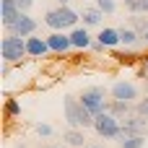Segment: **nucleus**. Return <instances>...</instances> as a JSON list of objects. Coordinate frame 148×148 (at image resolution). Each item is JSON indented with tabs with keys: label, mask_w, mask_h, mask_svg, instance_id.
<instances>
[{
	"label": "nucleus",
	"mask_w": 148,
	"mask_h": 148,
	"mask_svg": "<svg viewBox=\"0 0 148 148\" xmlns=\"http://www.w3.org/2000/svg\"><path fill=\"white\" fill-rule=\"evenodd\" d=\"M122 130H125L127 135H140V138H146V135H148V120L133 112L130 117L122 120Z\"/></svg>",
	"instance_id": "obj_9"
},
{
	"label": "nucleus",
	"mask_w": 148,
	"mask_h": 148,
	"mask_svg": "<svg viewBox=\"0 0 148 148\" xmlns=\"http://www.w3.org/2000/svg\"><path fill=\"white\" fill-rule=\"evenodd\" d=\"M36 29H39V21H36V18H31L29 13H21V16H18V21L8 29V34H16V36L29 39V36H34V34H36Z\"/></svg>",
	"instance_id": "obj_7"
},
{
	"label": "nucleus",
	"mask_w": 148,
	"mask_h": 148,
	"mask_svg": "<svg viewBox=\"0 0 148 148\" xmlns=\"http://www.w3.org/2000/svg\"><path fill=\"white\" fill-rule=\"evenodd\" d=\"M127 26H133V29L138 31L140 42L148 44V16H130V23H127Z\"/></svg>",
	"instance_id": "obj_17"
},
{
	"label": "nucleus",
	"mask_w": 148,
	"mask_h": 148,
	"mask_svg": "<svg viewBox=\"0 0 148 148\" xmlns=\"http://www.w3.org/2000/svg\"><path fill=\"white\" fill-rule=\"evenodd\" d=\"M47 148H68V146H62V143H60V146H47Z\"/></svg>",
	"instance_id": "obj_28"
},
{
	"label": "nucleus",
	"mask_w": 148,
	"mask_h": 148,
	"mask_svg": "<svg viewBox=\"0 0 148 148\" xmlns=\"http://www.w3.org/2000/svg\"><path fill=\"white\" fill-rule=\"evenodd\" d=\"M120 130H122V122L117 117H112L109 112H101L94 117V133L104 140H117L120 138Z\"/></svg>",
	"instance_id": "obj_4"
},
{
	"label": "nucleus",
	"mask_w": 148,
	"mask_h": 148,
	"mask_svg": "<svg viewBox=\"0 0 148 148\" xmlns=\"http://www.w3.org/2000/svg\"><path fill=\"white\" fill-rule=\"evenodd\" d=\"M117 29H120V39H122L125 47H135V44H140V36H138V31H135L133 26H117Z\"/></svg>",
	"instance_id": "obj_18"
},
{
	"label": "nucleus",
	"mask_w": 148,
	"mask_h": 148,
	"mask_svg": "<svg viewBox=\"0 0 148 148\" xmlns=\"http://www.w3.org/2000/svg\"><path fill=\"white\" fill-rule=\"evenodd\" d=\"M135 114H140V117H146V120H148V96H146V99H140V101L135 104Z\"/></svg>",
	"instance_id": "obj_24"
},
{
	"label": "nucleus",
	"mask_w": 148,
	"mask_h": 148,
	"mask_svg": "<svg viewBox=\"0 0 148 148\" xmlns=\"http://www.w3.org/2000/svg\"><path fill=\"white\" fill-rule=\"evenodd\" d=\"M94 5H96V8H99L104 16H112V13L117 10V0H96Z\"/></svg>",
	"instance_id": "obj_22"
},
{
	"label": "nucleus",
	"mask_w": 148,
	"mask_h": 148,
	"mask_svg": "<svg viewBox=\"0 0 148 148\" xmlns=\"http://www.w3.org/2000/svg\"><path fill=\"white\" fill-rule=\"evenodd\" d=\"M109 96L112 99H117V101H127V104H138L140 99V91H138V86L133 83V81H114L112 83V88H109Z\"/></svg>",
	"instance_id": "obj_6"
},
{
	"label": "nucleus",
	"mask_w": 148,
	"mask_h": 148,
	"mask_svg": "<svg viewBox=\"0 0 148 148\" xmlns=\"http://www.w3.org/2000/svg\"><path fill=\"white\" fill-rule=\"evenodd\" d=\"M0 57H3V62H21L23 57H29L26 55V39L23 36H16V34H8V36H3L0 39Z\"/></svg>",
	"instance_id": "obj_3"
},
{
	"label": "nucleus",
	"mask_w": 148,
	"mask_h": 148,
	"mask_svg": "<svg viewBox=\"0 0 148 148\" xmlns=\"http://www.w3.org/2000/svg\"><path fill=\"white\" fill-rule=\"evenodd\" d=\"M107 112L122 122L125 117H130V114L135 112V107H133V104H127V101H117V99H109V101H107Z\"/></svg>",
	"instance_id": "obj_14"
},
{
	"label": "nucleus",
	"mask_w": 148,
	"mask_h": 148,
	"mask_svg": "<svg viewBox=\"0 0 148 148\" xmlns=\"http://www.w3.org/2000/svg\"><path fill=\"white\" fill-rule=\"evenodd\" d=\"M44 39H47V44H49V52H52V55H65L68 49H73L70 34H65V31H52V34H47Z\"/></svg>",
	"instance_id": "obj_8"
},
{
	"label": "nucleus",
	"mask_w": 148,
	"mask_h": 148,
	"mask_svg": "<svg viewBox=\"0 0 148 148\" xmlns=\"http://www.w3.org/2000/svg\"><path fill=\"white\" fill-rule=\"evenodd\" d=\"M70 42H73V49H91V44H94V39H91L86 26H75L70 31Z\"/></svg>",
	"instance_id": "obj_13"
},
{
	"label": "nucleus",
	"mask_w": 148,
	"mask_h": 148,
	"mask_svg": "<svg viewBox=\"0 0 148 148\" xmlns=\"http://www.w3.org/2000/svg\"><path fill=\"white\" fill-rule=\"evenodd\" d=\"M81 21V13L73 10L70 5H57V8H49L44 13V26L52 29V31H73Z\"/></svg>",
	"instance_id": "obj_1"
},
{
	"label": "nucleus",
	"mask_w": 148,
	"mask_h": 148,
	"mask_svg": "<svg viewBox=\"0 0 148 148\" xmlns=\"http://www.w3.org/2000/svg\"><path fill=\"white\" fill-rule=\"evenodd\" d=\"M81 21H83V26H86V29H94V26H101L104 13H101L96 5H86V8L81 10Z\"/></svg>",
	"instance_id": "obj_15"
},
{
	"label": "nucleus",
	"mask_w": 148,
	"mask_h": 148,
	"mask_svg": "<svg viewBox=\"0 0 148 148\" xmlns=\"http://www.w3.org/2000/svg\"><path fill=\"white\" fill-rule=\"evenodd\" d=\"M0 75H3V78H8V75H10V62H3V70H0Z\"/></svg>",
	"instance_id": "obj_26"
},
{
	"label": "nucleus",
	"mask_w": 148,
	"mask_h": 148,
	"mask_svg": "<svg viewBox=\"0 0 148 148\" xmlns=\"http://www.w3.org/2000/svg\"><path fill=\"white\" fill-rule=\"evenodd\" d=\"M91 49H94V52H104V47H101L99 42H94V44H91Z\"/></svg>",
	"instance_id": "obj_27"
},
{
	"label": "nucleus",
	"mask_w": 148,
	"mask_h": 148,
	"mask_svg": "<svg viewBox=\"0 0 148 148\" xmlns=\"http://www.w3.org/2000/svg\"><path fill=\"white\" fill-rule=\"evenodd\" d=\"M34 130H36V135H39V138H49V135L55 133L47 122H36V125H34Z\"/></svg>",
	"instance_id": "obj_23"
},
{
	"label": "nucleus",
	"mask_w": 148,
	"mask_h": 148,
	"mask_svg": "<svg viewBox=\"0 0 148 148\" xmlns=\"http://www.w3.org/2000/svg\"><path fill=\"white\" fill-rule=\"evenodd\" d=\"M146 96H148V86H146Z\"/></svg>",
	"instance_id": "obj_31"
},
{
	"label": "nucleus",
	"mask_w": 148,
	"mask_h": 148,
	"mask_svg": "<svg viewBox=\"0 0 148 148\" xmlns=\"http://www.w3.org/2000/svg\"><path fill=\"white\" fill-rule=\"evenodd\" d=\"M57 3H60V5H68V3H70V0H57Z\"/></svg>",
	"instance_id": "obj_29"
},
{
	"label": "nucleus",
	"mask_w": 148,
	"mask_h": 148,
	"mask_svg": "<svg viewBox=\"0 0 148 148\" xmlns=\"http://www.w3.org/2000/svg\"><path fill=\"white\" fill-rule=\"evenodd\" d=\"M96 42H99L104 49H117V47L122 44V39H120V29H112V26H104V29H99V34H96Z\"/></svg>",
	"instance_id": "obj_10"
},
{
	"label": "nucleus",
	"mask_w": 148,
	"mask_h": 148,
	"mask_svg": "<svg viewBox=\"0 0 148 148\" xmlns=\"http://www.w3.org/2000/svg\"><path fill=\"white\" fill-rule=\"evenodd\" d=\"M62 143H65V146H73V148H86V135H83V130L68 127V130L62 133Z\"/></svg>",
	"instance_id": "obj_16"
},
{
	"label": "nucleus",
	"mask_w": 148,
	"mask_h": 148,
	"mask_svg": "<svg viewBox=\"0 0 148 148\" xmlns=\"http://www.w3.org/2000/svg\"><path fill=\"white\" fill-rule=\"evenodd\" d=\"M18 16H21V10H18L16 0H0V21L5 26V31L18 21Z\"/></svg>",
	"instance_id": "obj_11"
},
{
	"label": "nucleus",
	"mask_w": 148,
	"mask_h": 148,
	"mask_svg": "<svg viewBox=\"0 0 148 148\" xmlns=\"http://www.w3.org/2000/svg\"><path fill=\"white\" fill-rule=\"evenodd\" d=\"M117 143H120V148H143L146 146V138H140V135H127V138H120Z\"/></svg>",
	"instance_id": "obj_21"
},
{
	"label": "nucleus",
	"mask_w": 148,
	"mask_h": 148,
	"mask_svg": "<svg viewBox=\"0 0 148 148\" xmlns=\"http://www.w3.org/2000/svg\"><path fill=\"white\" fill-rule=\"evenodd\" d=\"M107 91L101 88V86H91V88H86V91H81V104L96 117V114H101V112H107Z\"/></svg>",
	"instance_id": "obj_5"
},
{
	"label": "nucleus",
	"mask_w": 148,
	"mask_h": 148,
	"mask_svg": "<svg viewBox=\"0 0 148 148\" xmlns=\"http://www.w3.org/2000/svg\"><path fill=\"white\" fill-rule=\"evenodd\" d=\"M3 117L10 122V120H16V117H21V101L18 99H5V104H3Z\"/></svg>",
	"instance_id": "obj_19"
},
{
	"label": "nucleus",
	"mask_w": 148,
	"mask_h": 148,
	"mask_svg": "<svg viewBox=\"0 0 148 148\" xmlns=\"http://www.w3.org/2000/svg\"><path fill=\"white\" fill-rule=\"evenodd\" d=\"M26 55H29V57H47V55H52V52H49L47 39H42V36H29V39H26Z\"/></svg>",
	"instance_id": "obj_12"
},
{
	"label": "nucleus",
	"mask_w": 148,
	"mask_h": 148,
	"mask_svg": "<svg viewBox=\"0 0 148 148\" xmlns=\"http://www.w3.org/2000/svg\"><path fill=\"white\" fill-rule=\"evenodd\" d=\"M62 112H65V122L75 130H86L94 127V114L81 104L78 96H62Z\"/></svg>",
	"instance_id": "obj_2"
},
{
	"label": "nucleus",
	"mask_w": 148,
	"mask_h": 148,
	"mask_svg": "<svg viewBox=\"0 0 148 148\" xmlns=\"http://www.w3.org/2000/svg\"><path fill=\"white\" fill-rule=\"evenodd\" d=\"M16 5H18V10H21V13H29V10H31V5H34V0H16Z\"/></svg>",
	"instance_id": "obj_25"
},
{
	"label": "nucleus",
	"mask_w": 148,
	"mask_h": 148,
	"mask_svg": "<svg viewBox=\"0 0 148 148\" xmlns=\"http://www.w3.org/2000/svg\"><path fill=\"white\" fill-rule=\"evenodd\" d=\"M86 148H104V146H86Z\"/></svg>",
	"instance_id": "obj_30"
},
{
	"label": "nucleus",
	"mask_w": 148,
	"mask_h": 148,
	"mask_svg": "<svg viewBox=\"0 0 148 148\" xmlns=\"http://www.w3.org/2000/svg\"><path fill=\"white\" fill-rule=\"evenodd\" d=\"M133 16H148V0H122Z\"/></svg>",
	"instance_id": "obj_20"
}]
</instances>
